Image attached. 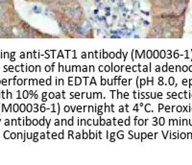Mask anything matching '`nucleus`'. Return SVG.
I'll return each mask as SVG.
<instances>
[{"mask_svg":"<svg viewBox=\"0 0 192 165\" xmlns=\"http://www.w3.org/2000/svg\"><path fill=\"white\" fill-rule=\"evenodd\" d=\"M0 1H3V0H0ZM4 1H5V0H4Z\"/></svg>","mask_w":192,"mask_h":165,"instance_id":"obj_1","label":"nucleus"}]
</instances>
